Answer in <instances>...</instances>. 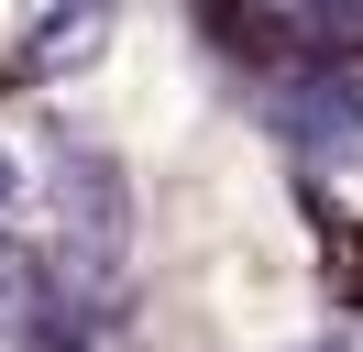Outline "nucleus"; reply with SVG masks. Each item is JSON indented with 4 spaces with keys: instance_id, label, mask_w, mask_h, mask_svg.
Listing matches in <instances>:
<instances>
[{
    "instance_id": "obj_1",
    "label": "nucleus",
    "mask_w": 363,
    "mask_h": 352,
    "mask_svg": "<svg viewBox=\"0 0 363 352\" xmlns=\"http://www.w3.org/2000/svg\"><path fill=\"white\" fill-rule=\"evenodd\" d=\"M55 209H67V231H55L67 286L77 297H111V275H121V187H111V165H67Z\"/></svg>"
},
{
    "instance_id": "obj_2",
    "label": "nucleus",
    "mask_w": 363,
    "mask_h": 352,
    "mask_svg": "<svg viewBox=\"0 0 363 352\" xmlns=\"http://www.w3.org/2000/svg\"><path fill=\"white\" fill-rule=\"evenodd\" d=\"M275 121L308 132V143H363V99H341V77H286Z\"/></svg>"
},
{
    "instance_id": "obj_3",
    "label": "nucleus",
    "mask_w": 363,
    "mask_h": 352,
    "mask_svg": "<svg viewBox=\"0 0 363 352\" xmlns=\"http://www.w3.org/2000/svg\"><path fill=\"white\" fill-rule=\"evenodd\" d=\"M11 198H23V165H11V154H0V209H11Z\"/></svg>"
}]
</instances>
